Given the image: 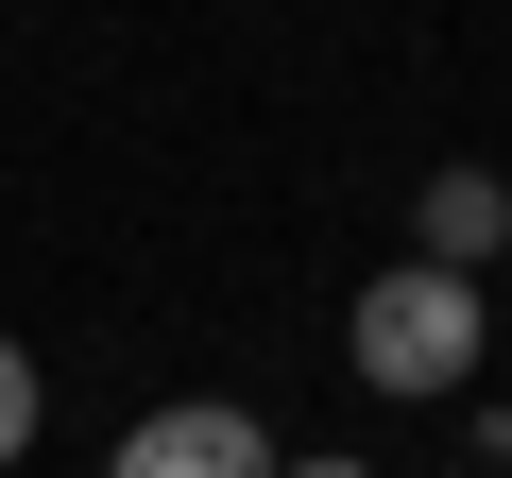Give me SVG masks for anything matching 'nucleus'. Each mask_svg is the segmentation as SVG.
<instances>
[{
    "mask_svg": "<svg viewBox=\"0 0 512 478\" xmlns=\"http://www.w3.org/2000/svg\"><path fill=\"white\" fill-rule=\"evenodd\" d=\"M478 342H495V325H478V274H427V257H410V274H376V291L342 308V359H359L376 393H410V410H427V393H461V376H478Z\"/></svg>",
    "mask_w": 512,
    "mask_h": 478,
    "instance_id": "nucleus-1",
    "label": "nucleus"
},
{
    "mask_svg": "<svg viewBox=\"0 0 512 478\" xmlns=\"http://www.w3.org/2000/svg\"><path fill=\"white\" fill-rule=\"evenodd\" d=\"M103 478H274V427L222 410V393H188V410L120 427V461H103Z\"/></svg>",
    "mask_w": 512,
    "mask_h": 478,
    "instance_id": "nucleus-2",
    "label": "nucleus"
},
{
    "mask_svg": "<svg viewBox=\"0 0 512 478\" xmlns=\"http://www.w3.org/2000/svg\"><path fill=\"white\" fill-rule=\"evenodd\" d=\"M410 239H427V274H495V239H512V188L461 154V171H427V188H410Z\"/></svg>",
    "mask_w": 512,
    "mask_h": 478,
    "instance_id": "nucleus-3",
    "label": "nucleus"
},
{
    "mask_svg": "<svg viewBox=\"0 0 512 478\" xmlns=\"http://www.w3.org/2000/svg\"><path fill=\"white\" fill-rule=\"evenodd\" d=\"M18 444H35V359L0 342V461H18Z\"/></svg>",
    "mask_w": 512,
    "mask_h": 478,
    "instance_id": "nucleus-4",
    "label": "nucleus"
},
{
    "mask_svg": "<svg viewBox=\"0 0 512 478\" xmlns=\"http://www.w3.org/2000/svg\"><path fill=\"white\" fill-rule=\"evenodd\" d=\"M274 478H376V461H274Z\"/></svg>",
    "mask_w": 512,
    "mask_h": 478,
    "instance_id": "nucleus-5",
    "label": "nucleus"
},
{
    "mask_svg": "<svg viewBox=\"0 0 512 478\" xmlns=\"http://www.w3.org/2000/svg\"><path fill=\"white\" fill-rule=\"evenodd\" d=\"M495 478H512V410H495Z\"/></svg>",
    "mask_w": 512,
    "mask_h": 478,
    "instance_id": "nucleus-6",
    "label": "nucleus"
}]
</instances>
